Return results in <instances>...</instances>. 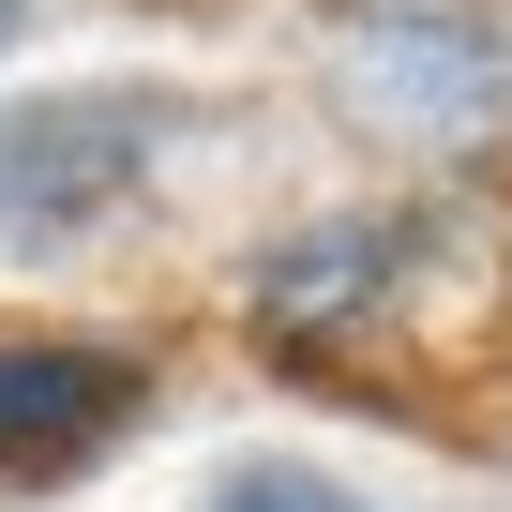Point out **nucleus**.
I'll return each mask as SVG.
<instances>
[{"instance_id": "1", "label": "nucleus", "mask_w": 512, "mask_h": 512, "mask_svg": "<svg viewBox=\"0 0 512 512\" xmlns=\"http://www.w3.org/2000/svg\"><path fill=\"white\" fill-rule=\"evenodd\" d=\"M181 136H211V106L166 91V76H61V91H16V106H0V241H16L31 272L76 256V241H106V226L166 181Z\"/></svg>"}, {"instance_id": "5", "label": "nucleus", "mask_w": 512, "mask_h": 512, "mask_svg": "<svg viewBox=\"0 0 512 512\" xmlns=\"http://www.w3.org/2000/svg\"><path fill=\"white\" fill-rule=\"evenodd\" d=\"M211 512H377L362 482H332V467H302V452H256V467H226L211 482Z\"/></svg>"}, {"instance_id": "6", "label": "nucleus", "mask_w": 512, "mask_h": 512, "mask_svg": "<svg viewBox=\"0 0 512 512\" xmlns=\"http://www.w3.org/2000/svg\"><path fill=\"white\" fill-rule=\"evenodd\" d=\"M31 16H46V0H0V61H16V31H31Z\"/></svg>"}, {"instance_id": "3", "label": "nucleus", "mask_w": 512, "mask_h": 512, "mask_svg": "<svg viewBox=\"0 0 512 512\" xmlns=\"http://www.w3.org/2000/svg\"><path fill=\"white\" fill-rule=\"evenodd\" d=\"M437 256V211H317V226H287V241H256V272H241V317L272 332V347H302V362H332V347H362L392 302H407V272Z\"/></svg>"}, {"instance_id": "2", "label": "nucleus", "mask_w": 512, "mask_h": 512, "mask_svg": "<svg viewBox=\"0 0 512 512\" xmlns=\"http://www.w3.org/2000/svg\"><path fill=\"white\" fill-rule=\"evenodd\" d=\"M317 76L377 151H422V166H467L512 136V16H467V0H347L317 31Z\"/></svg>"}, {"instance_id": "4", "label": "nucleus", "mask_w": 512, "mask_h": 512, "mask_svg": "<svg viewBox=\"0 0 512 512\" xmlns=\"http://www.w3.org/2000/svg\"><path fill=\"white\" fill-rule=\"evenodd\" d=\"M151 422V362L106 332H0V497L91 482Z\"/></svg>"}]
</instances>
